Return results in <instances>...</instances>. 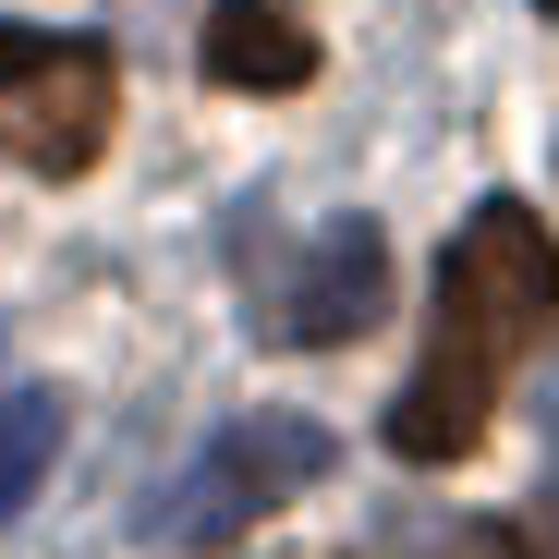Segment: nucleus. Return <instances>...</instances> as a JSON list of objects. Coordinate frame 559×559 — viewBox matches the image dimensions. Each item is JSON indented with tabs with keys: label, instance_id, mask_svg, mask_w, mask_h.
Returning a JSON list of instances; mask_svg holds the SVG:
<instances>
[{
	"label": "nucleus",
	"instance_id": "5",
	"mask_svg": "<svg viewBox=\"0 0 559 559\" xmlns=\"http://www.w3.org/2000/svg\"><path fill=\"white\" fill-rule=\"evenodd\" d=\"M207 73L219 85H305L317 37H305V13H280V0H207Z\"/></svg>",
	"mask_w": 559,
	"mask_h": 559
},
{
	"label": "nucleus",
	"instance_id": "3",
	"mask_svg": "<svg viewBox=\"0 0 559 559\" xmlns=\"http://www.w3.org/2000/svg\"><path fill=\"white\" fill-rule=\"evenodd\" d=\"M317 475H329V426L317 414H231L195 450V475L170 487V547H231L243 523H267L280 499H305Z\"/></svg>",
	"mask_w": 559,
	"mask_h": 559
},
{
	"label": "nucleus",
	"instance_id": "8",
	"mask_svg": "<svg viewBox=\"0 0 559 559\" xmlns=\"http://www.w3.org/2000/svg\"><path fill=\"white\" fill-rule=\"evenodd\" d=\"M547 13H559V0H547Z\"/></svg>",
	"mask_w": 559,
	"mask_h": 559
},
{
	"label": "nucleus",
	"instance_id": "1",
	"mask_svg": "<svg viewBox=\"0 0 559 559\" xmlns=\"http://www.w3.org/2000/svg\"><path fill=\"white\" fill-rule=\"evenodd\" d=\"M559 329V243L535 207L487 195L475 219L450 231L438 255V305H426V353L390 402V450L402 462H462L487 426H499V390L511 365Z\"/></svg>",
	"mask_w": 559,
	"mask_h": 559
},
{
	"label": "nucleus",
	"instance_id": "2",
	"mask_svg": "<svg viewBox=\"0 0 559 559\" xmlns=\"http://www.w3.org/2000/svg\"><path fill=\"white\" fill-rule=\"evenodd\" d=\"M110 110H122V73H110L98 37L0 25V158H13V170H37V182L98 170Z\"/></svg>",
	"mask_w": 559,
	"mask_h": 559
},
{
	"label": "nucleus",
	"instance_id": "4",
	"mask_svg": "<svg viewBox=\"0 0 559 559\" xmlns=\"http://www.w3.org/2000/svg\"><path fill=\"white\" fill-rule=\"evenodd\" d=\"M378 305H390V243H378V219H329V231H305L293 255L255 280V329H267L280 353L365 341Z\"/></svg>",
	"mask_w": 559,
	"mask_h": 559
},
{
	"label": "nucleus",
	"instance_id": "6",
	"mask_svg": "<svg viewBox=\"0 0 559 559\" xmlns=\"http://www.w3.org/2000/svg\"><path fill=\"white\" fill-rule=\"evenodd\" d=\"M353 559H523V535L487 511H390V523H365Z\"/></svg>",
	"mask_w": 559,
	"mask_h": 559
},
{
	"label": "nucleus",
	"instance_id": "7",
	"mask_svg": "<svg viewBox=\"0 0 559 559\" xmlns=\"http://www.w3.org/2000/svg\"><path fill=\"white\" fill-rule=\"evenodd\" d=\"M49 450H61V390H13V402H0V523L37 499Z\"/></svg>",
	"mask_w": 559,
	"mask_h": 559
}]
</instances>
